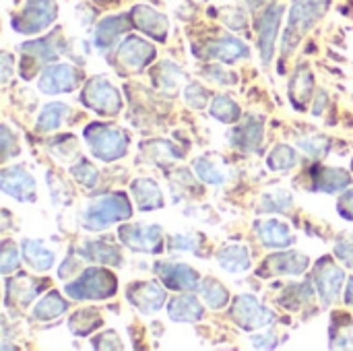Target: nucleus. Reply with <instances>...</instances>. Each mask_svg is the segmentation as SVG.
I'll return each mask as SVG.
<instances>
[{
	"mask_svg": "<svg viewBox=\"0 0 353 351\" xmlns=\"http://www.w3.org/2000/svg\"><path fill=\"white\" fill-rule=\"evenodd\" d=\"M132 217V203L126 192H110L95 197L79 215V223L89 232H101L114 223Z\"/></svg>",
	"mask_w": 353,
	"mask_h": 351,
	"instance_id": "obj_1",
	"label": "nucleus"
},
{
	"mask_svg": "<svg viewBox=\"0 0 353 351\" xmlns=\"http://www.w3.org/2000/svg\"><path fill=\"white\" fill-rule=\"evenodd\" d=\"M118 292V279L112 271L103 267H89L85 269L74 281L64 285L66 298L74 302H85V300H108L116 296Z\"/></svg>",
	"mask_w": 353,
	"mask_h": 351,
	"instance_id": "obj_2",
	"label": "nucleus"
},
{
	"mask_svg": "<svg viewBox=\"0 0 353 351\" xmlns=\"http://www.w3.org/2000/svg\"><path fill=\"white\" fill-rule=\"evenodd\" d=\"M83 139L87 143V147L91 149L93 157L99 161H116L122 159L128 153V134L112 124H103V122H91L85 130H83Z\"/></svg>",
	"mask_w": 353,
	"mask_h": 351,
	"instance_id": "obj_3",
	"label": "nucleus"
},
{
	"mask_svg": "<svg viewBox=\"0 0 353 351\" xmlns=\"http://www.w3.org/2000/svg\"><path fill=\"white\" fill-rule=\"evenodd\" d=\"M79 101L99 114V116H116L120 110H122V97H120V91L105 79V77H91L81 95H79Z\"/></svg>",
	"mask_w": 353,
	"mask_h": 351,
	"instance_id": "obj_4",
	"label": "nucleus"
},
{
	"mask_svg": "<svg viewBox=\"0 0 353 351\" xmlns=\"http://www.w3.org/2000/svg\"><path fill=\"white\" fill-rule=\"evenodd\" d=\"M230 319L242 329V331H256V329H265L271 327L277 317L273 310H269L267 306H263L259 302L256 296L250 294H242L236 296L232 300V308H230Z\"/></svg>",
	"mask_w": 353,
	"mask_h": 351,
	"instance_id": "obj_5",
	"label": "nucleus"
},
{
	"mask_svg": "<svg viewBox=\"0 0 353 351\" xmlns=\"http://www.w3.org/2000/svg\"><path fill=\"white\" fill-rule=\"evenodd\" d=\"M327 8L321 6L319 2L314 0H296L292 4V10H290V21H288V27L283 31V52H292L298 41L302 39V35L319 21V17L325 12Z\"/></svg>",
	"mask_w": 353,
	"mask_h": 351,
	"instance_id": "obj_6",
	"label": "nucleus"
},
{
	"mask_svg": "<svg viewBox=\"0 0 353 351\" xmlns=\"http://www.w3.org/2000/svg\"><path fill=\"white\" fill-rule=\"evenodd\" d=\"M58 17V6L54 0H27L23 10L12 17V29L17 33L33 35L48 29Z\"/></svg>",
	"mask_w": 353,
	"mask_h": 351,
	"instance_id": "obj_7",
	"label": "nucleus"
},
{
	"mask_svg": "<svg viewBox=\"0 0 353 351\" xmlns=\"http://www.w3.org/2000/svg\"><path fill=\"white\" fill-rule=\"evenodd\" d=\"M118 240L132 252L157 254L163 250V230L157 223H126L118 228Z\"/></svg>",
	"mask_w": 353,
	"mask_h": 351,
	"instance_id": "obj_8",
	"label": "nucleus"
},
{
	"mask_svg": "<svg viewBox=\"0 0 353 351\" xmlns=\"http://www.w3.org/2000/svg\"><path fill=\"white\" fill-rule=\"evenodd\" d=\"M157 56V50L153 43L145 41L143 37L128 35L124 41H120L116 54H114V66L122 68L124 72H139L147 68Z\"/></svg>",
	"mask_w": 353,
	"mask_h": 351,
	"instance_id": "obj_9",
	"label": "nucleus"
},
{
	"mask_svg": "<svg viewBox=\"0 0 353 351\" xmlns=\"http://www.w3.org/2000/svg\"><path fill=\"white\" fill-rule=\"evenodd\" d=\"M314 285H316V294L323 302L325 308L333 306L343 290L345 283V271L341 267H337L333 263L331 257H323L316 265H314Z\"/></svg>",
	"mask_w": 353,
	"mask_h": 351,
	"instance_id": "obj_10",
	"label": "nucleus"
},
{
	"mask_svg": "<svg viewBox=\"0 0 353 351\" xmlns=\"http://www.w3.org/2000/svg\"><path fill=\"white\" fill-rule=\"evenodd\" d=\"M83 83V72L72 64H48L43 66L37 87L46 95L70 93Z\"/></svg>",
	"mask_w": 353,
	"mask_h": 351,
	"instance_id": "obj_11",
	"label": "nucleus"
},
{
	"mask_svg": "<svg viewBox=\"0 0 353 351\" xmlns=\"http://www.w3.org/2000/svg\"><path fill=\"white\" fill-rule=\"evenodd\" d=\"M153 271L157 279L163 283V288L172 292H196L201 285V275L184 263L157 261L153 265Z\"/></svg>",
	"mask_w": 353,
	"mask_h": 351,
	"instance_id": "obj_12",
	"label": "nucleus"
},
{
	"mask_svg": "<svg viewBox=\"0 0 353 351\" xmlns=\"http://www.w3.org/2000/svg\"><path fill=\"white\" fill-rule=\"evenodd\" d=\"M310 267V259L296 250H279L277 254H271L265 259V263L259 267L256 275L263 279L269 277H283V275H302Z\"/></svg>",
	"mask_w": 353,
	"mask_h": 351,
	"instance_id": "obj_13",
	"label": "nucleus"
},
{
	"mask_svg": "<svg viewBox=\"0 0 353 351\" xmlns=\"http://www.w3.org/2000/svg\"><path fill=\"white\" fill-rule=\"evenodd\" d=\"M0 188L4 194H8L19 203H35L37 199L35 180L23 166L4 168L0 174Z\"/></svg>",
	"mask_w": 353,
	"mask_h": 351,
	"instance_id": "obj_14",
	"label": "nucleus"
},
{
	"mask_svg": "<svg viewBox=\"0 0 353 351\" xmlns=\"http://www.w3.org/2000/svg\"><path fill=\"white\" fill-rule=\"evenodd\" d=\"M48 285L46 279H37V277H29L25 273H19L17 277H6L4 281V304L6 308L10 306H21L27 308Z\"/></svg>",
	"mask_w": 353,
	"mask_h": 351,
	"instance_id": "obj_15",
	"label": "nucleus"
},
{
	"mask_svg": "<svg viewBox=\"0 0 353 351\" xmlns=\"http://www.w3.org/2000/svg\"><path fill=\"white\" fill-rule=\"evenodd\" d=\"M126 300L141 314H155L165 306V290L155 281H134L126 288Z\"/></svg>",
	"mask_w": 353,
	"mask_h": 351,
	"instance_id": "obj_16",
	"label": "nucleus"
},
{
	"mask_svg": "<svg viewBox=\"0 0 353 351\" xmlns=\"http://www.w3.org/2000/svg\"><path fill=\"white\" fill-rule=\"evenodd\" d=\"M234 149L244 153H259L265 141V120L261 116H246L242 124L234 126L228 134Z\"/></svg>",
	"mask_w": 353,
	"mask_h": 351,
	"instance_id": "obj_17",
	"label": "nucleus"
},
{
	"mask_svg": "<svg viewBox=\"0 0 353 351\" xmlns=\"http://www.w3.org/2000/svg\"><path fill=\"white\" fill-rule=\"evenodd\" d=\"M281 14L283 6L281 4H271L263 17H261V27H259V50H261V60L265 66L271 64L273 54H275V43L279 35V25H281Z\"/></svg>",
	"mask_w": 353,
	"mask_h": 351,
	"instance_id": "obj_18",
	"label": "nucleus"
},
{
	"mask_svg": "<svg viewBox=\"0 0 353 351\" xmlns=\"http://www.w3.org/2000/svg\"><path fill=\"white\" fill-rule=\"evenodd\" d=\"M130 19H132V27L147 33L149 37H153L155 41L163 43L168 39V29H170V21L163 12L147 6V4H137L130 10Z\"/></svg>",
	"mask_w": 353,
	"mask_h": 351,
	"instance_id": "obj_19",
	"label": "nucleus"
},
{
	"mask_svg": "<svg viewBox=\"0 0 353 351\" xmlns=\"http://www.w3.org/2000/svg\"><path fill=\"white\" fill-rule=\"evenodd\" d=\"M196 54L207 58V60H221L225 64H232V62H238L242 58H248L250 50L244 41L236 39L234 35H221V37L205 43V50L196 52Z\"/></svg>",
	"mask_w": 353,
	"mask_h": 351,
	"instance_id": "obj_20",
	"label": "nucleus"
},
{
	"mask_svg": "<svg viewBox=\"0 0 353 351\" xmlns=\"http://www.w3.org/2000/svg\"><path fill=\"white\" fill-rule=\"evenodd\" d=\"M312 190L314 192H341L352 186V174L343 168H323L314 166L312 168Z\"/></svg>",
	"mask_w": 353,
	"mask_h": 351,
	"instance_id": "obj_21",
	"label": "nucleus"
},
{
	"mask_svg": "<svg viewBox=\"0 0 353 351\" xmlns=\"http://www.w3.org/2000/svg\"><path fill=\"white\" fill-rule=\"evenodd\" d=\"M254 232L261 240V244L265 248H275V250H285L290 248L296 238L294 232L288 223L279 221V219H267V221H259L254 225Z\"/></svg>",
	"mask_w": 353,
	"mask_h": 351,
	"instance_id": "obj_22",
	"label": "nucleus"
},
{
	"mask_svg": "<svg viewBox=\"0 0 353 351\" xmlns=\"http://www.w3.org/2000/svg\"><path fill=\"white\" fill-rule=\"evenodd\" d=\"M130 27H132L130 12L128 14H112V17L101 19L95 29V39H93L95 48L101 52H108L120 39V35H124Z\"/></svg>",
	"mask_w": 353,
	"mask_h": 351,
	"instance_id": "obj_23",
	"label": "nucleus"
},
{
	"mask_svg": "<svg viewBox=\"0 0 353 351\" xmlns=\"http://www.w3.org/2000/svg\"><path fill=\"white\" fill-rule=\"evenodd\" d=\"M130 194L139 211H159L165 205L159 184L151 178H137L130 182Z\"/></svg>",
	"mask_w": 353,
	"mask_h": 351,
	"instance_id": "obj_24",
	"label": "nucleus"
},
{
	"mask_svg": "<svg viewBox=\"0 0 353 351\" xmlns=\"http://www.w3.org/2000/svg\"><path fill=\"white\" fill-rule=\"evenodd\" d=\"M314 93V74L310 72L308 64H300L296 68V74L290 81V99L298 112H304L310 97Z\"/></svg>",
	"mask_w": 353,
	"mask_h": 351,
	"instance_id": "obj_25",
	"label": "nucleus"
},
{
	"mask_svg": "<svg viewBox=\"0 0 353 351\" xmlns=\"http://www.w3.org/2000/svg\"><path fill=\"white\" fill-rule=\"evenodd\" d=\"M168 317L174 323L192 325V323H199L205 317V308H203V304L194 296L182 294V296H176V298L170 300V304H168Z\"/></svg>",
	"mask_w": 353,
	"mask_h": 351,
	"instance_id": "obj_26",
	"label": "nucleus"
},
{
	"mask_svg": "<svg viewBox=\"0 0 353 351\" xmlns=\"http://www.w3.org/2000/svg\"><path fill=\"white\" fill-rule=\"evenodd\" d=\"M83 261L97 263V265H110V267H120L122 265V252L118 246L105 242V240H89L81 250H79Z\"/></svg>",
	"mask_w": 353,
	"mask_h": 351,
	"instance_id": "obj_27",
	"label": "nucleus"
},
{
	"mask_svg": "<svg viewBox=\"0 0 353 351\" xmlns=\"http://www.w3.org/2000/svg\"><path fill=\"white\" fill-rule=\"evenodd\" d=\"M217 263L221 265L223 271L232 275L246 273L252 267L250 248L246 244H228L217 252Z\"/></svg>",
	"mask_w": 353,
	"mask_h": 351,
	"instance_id": "obj_28",
	"label": "nucleus"
},
{
	"mask_svg": "<svg viewBox=\"0 0 353 351\" xmlns=\"http://www.w3.org/2000/svg\"><path fill=\"white\" fill-rule=\"evenodd\" d=\"M58 33H60V31H56L54 35H48V37H43V39L25 41V43L19 46V52H21L23 56L35 60L39 66H41V64H50V62L58 60V56H60V48H58V43H54V37H56Z\"/></svg>",
	"mask_w": 353,
	"mask_h": 351,
	"instance_id": "obj_29",
	"label": "nucleus"
},
{
	"mask_svg": "<svg viewBox=\"0 0 353 351\" xmlns=\"http://www.w3.org/2000/svg\"><path fill=\"white\" fill-rule=\"evenodd\" d=\"M21 252L25 263L33 269V271H50L54 267V259L56 254L52 250L46 248V244L41 240H23L21 244Z\"/></svg>",
	"mask_w": 353,
	"mask_h": 351,
	"instance_id": "obj_30",
	"label": "nucleus"
},
{
	"mask_svg": "<svg viewBox=\"0 0 353 351\" xmlns=\"http://www.w3.org/2000/svg\"><path fill=\"white\" fill-rule=\"evenodd\" d=\"M329 348L353 350V321L345 312H333L329 329Z\"/></svg>",
	"mask_w": 353,
	"mask_h": 351,
	"instance_id": "obj_31",
	"label": "nucleus"
},
{
	"mask_svg": "<svg viewBox=\"0 0 353 351\" xmlns=\"http://www.w3.org/2000/svg\"><path fill=\"white\" fill-rule=\"evenodd\" d=\"M103 325L97 308H81L68 319V331L77 337H87Z\"/></svg>",
	"mask_w": 353,
	"mask_h": 351,
	"instance_id": "obj_32",
	"label": "nucleus"
},
{
	"mask_svg": "<svg viewBox=\"0 0 353 351\" xmlns=\"http://www.w3.org/2000/svg\"><path fill=\"white\" fill-rule=\"evenodd\" d=\"M314 279H306L302 283H292L285 288L283 296L279 298V304L288 310H300L304 304H308L314 298Z\"/></svg>",
	"mask_w": 353,
	"mask_h": 351,
	"instance_id": "obj_33",
	"label": "nucleus"
},
{
	"mask_svg": "<svg viewBox=\"0 0 353 351\" xmlns=\"http://www.w3.org/2000/svg\"><path fill=\"white\" fill-rule=\"evenodd\" d=\"M68 112H70V108L66 103H60V101L43 106L39 116H37L35 130L37 132H54V130H58L64 124V118L68 116Z\"/></svg>",
	"mask_w": 353,
	"mask_h": 351,
	"instance_id": "obj_34",
	"label": "nucleus"
},
{
	"mask_svg": "<svg viewBox=\"0 0 353 351\" xmlns=\"http://www.w3.org/2000/svg\"><path fill=\"white\" fill-rule=\"evenodd\" d=\"M66 310H68V302L58 292H50L33 306L31 317L35 321H54V319L62 317Z\"/></svg>",
	"mask_w": 353,
	"mask_h": 351,
	"instance_id": "obj_35",
	"label": "nucleus"
},
{
	"mask_svg": "<svg viewBox=\"0 0 353 351\" xmlns=\"http://www.w3.org/2000/svg\"><path fill=\"white\" fill-rule=\"evenodd\" d=\"M211 116L223 124H236L240 118H242V110L238 106L236 99H232L230 95H215L211 99Z\"/></svg>",
	"mask_w": 353,
	"mask_h": 351,
	"instance_id": "obj_36",
	"label": "nucleus"
},
{
	"mask_svg": "<svg viewBox=\"0 0 353 351\" xmlns=\"http://www.w3.org/2000/svg\"><path fill=\"white\" fill-rule=\"evenodd\" d=\"M199 292H201V298L207 302V306L213 310H221L230 304V292L217 279H211V277L201 279Z\"/></svg>",
	"mask_w": 353,
	"mask_h": 351,
	"instance_id": "obj_37",
	"label": "nucleus"
},
{
	"mask_svg": "<svg viewBox=\"0 0 353 351\" xmlns=\"http://www.w3.org/2000/svg\"><path fill=\"white\" fill-rule=\"evenodd\" d=\"M294 205V197L290 190L285 188H277V190H269L263 194L261 199V209L265 213H288Z\"/></svg>",
	"mask_w": 353,
	"mask_h": 351,
	"instance_id": "obj_38",
	"label": "nucleus"
},
{
	"mask_svg": "<svg viewBox=\"0 0 353 351\" xmlns=\"http://www.w3.org/2000/svg\"><path fill=\"white\" fill-rule=\"evenodd\" d=\"M267 166H269V170H273V172H288V170H292V168L298 166V153H296V149L290 147V145H277V147L269 153Z\"/></svg>",
	"mask_w": 353,
	"mask_h": 351,
	"instance_id": "obj_39",
	"label": "nucleus"
},
{
	"mask_svg": "<svg viewBox=\"0 0 353 351\" xmlns=\"http://www.w3.org/2000/svg\"><path fill=\"white\" fill-rule=\"evenodd\" d=\"M70 176L81 186H85V188H95L97 186V180H99L97 168L89 159H85V157H79V161L70 166Z\"/></svg>",
	"mask_w": 353,
	"mask_h": 351,
	"instance_id": "obj_40",
	"label": "nucleus"
},
{
	"mask_svg": "<svg viewBox=\"0 0 353 351\" xmlns=\"http://www.w3.org/2000/svg\"><path fill=\"white\" fill-rule=\"evenodd\" d=\"M298 147L308 153L310 157H314L316 161L325 159L331 151V141L323 134H310V137H302L298 139Z\"/></svg>",
	"mask_w": 353,
	"mask_h": 351,
	"instance_id": "obj_41",
	"label": "nucleus"
},
{
	"mask_svg": "<svg viewBox=\"0 0 353 351\" xmlns=\"http://www.w3.org/2000/svg\"><path fill=\"white\" fill-rule=\"evenodd\" d=\"M192 170H194L196 178H199L201 182L209 184V186H221V184L225 182V176H223V174L215 168V163L209 161L207 157L194 159V161H192Z\"/></svg>",
	"mask_w": 353,
	"mask_h": 351,
	"instance_id": "obj_42",
	"label": "nucleus"
},
{
	"mask_svg": "<svg viewBox=\"0 0 353 351\" xmlns=\"http://www.w3.org/2000/svg\"><path fill=\"white\" fill-rule=\"evenodd\" d=\"M145 149H149L155 161H178L182 157V149H178L170 141H151L149 145H145Z\"/></svg>",
	"mask_w": 353,
	"mask_h": 351,
	"instance_id": "obj_43",
	"label": "nucleus"
},
{
	"mask_svg": "<svg viewBox=\"0 0 353 351\" xmlns=\"http://www.w3.org/2000/svg\"><path fill=\"white\" fill-rule=\"evenodd\" d=\"M19 263H21V259H19L17 244H12L10 240H6L2 244V250H0V271H2V275H8V273L17 271L19 269Z\"/></svg>",
	"mask_w": 353,
	"mask_h": 351,
	"instance_id": "obj_44",
	"label": "nucleus"
},
{
	"mask_svg": "<svg viewBox=\"0 0 353 351\" xmlns=\"http://www.w3.org/2000/svg\"><path fill=\"white\" fill-rule=\"evenodd\" d=\"M201 236L196 234H176L170 238V248L172 250H182V252H194L199 254L201 252Z\"/></svg>",
	"mask_w": 353,
	"mask_h": 351,
	"instance_id": "obj_45",
	"label": "nucleus"
},
{
	"mask_svg": "<svg viewBox=\"0 0 353 351\" xmlns=\"http://www.w3.org/2000/svg\"><path fill=\"white\" fill-rule=\"evenodd\" d=\"M184 99H186V103H188L190 108L203 110V108L207 106V101H209V93H207V89H205L203 85L190 83V85L184 89Z\"/></svg>",
	"mask_w": 353,
	"mask_h": 351,
	"instance_id": "obj_46",
	"label": "nucleus"
},
{
	"mask_svg": "<svg viewBox=\"0 0 353 351\" xmlns=\"http://www.w3.org/2000/svg\"><path fill=\"white\" fill-rule=\"evenodd\" d=\"M91 345L95 348V350H124V345H122V341H120V335L116 333V331H103V333H99V335H95L93 337V341H91Z\"/></svg>",
	"mask_w": 353,
	"mask_h": 351,
	"instance_id": "obj_47",
	"label": "nucleus"
},
{
	"mask_svg": "<svg viewBox=\"0 0 353 351\" xmlns=\"http://www.w3.org/2000/svg\"><path fill=\"white\" fill-rule=\"evenodd\" d=\"M203 72L207 74V79H211V81H215V83H219V85H236V83H238L236 74H234V72L223 70L219 64L205 66V70H203Z\"/></svg>",
	"mask_w": 353,
	"mask_h": 351,
	"instance_id": "obj_48",
	"label": "nucleus"
},
{
	"mask_svg": "<svg viewBox=\"0 0 353 351\" xmlns=\"http://www.w3.org/2000/svg\"><path fill=\"white\" fill-rule=\"evenodd\" d=\"M14 141H17V139L12 137L10 128L4 124V126H2V143H0V149H2V161H8L12 155H17V153H19V145H17Z\"/></svg>",
	"mask_w": 353,
	"mask_h": 351,
	"instance_id": "obj_49",
	"label": "nucleus"
},
{
	"mask_svg": "<svg viewBox=\"0 0 353 351\" xmlns=\"http://www.w3.org/2000/svg\"><path fill=\"white\" fill-rule=\"evenodd\" d=\"M335 257L341 261V263H345L347 267H352L353 269V242H343V240H339L337 244H335Z\"/></svg>",
	"mask_w": 353,
	"mask_h": 351,
	"instance_id": "obj_50",
	"label": "nucleus"
},
{
	"mask_svg": "<svg viewBox=\"0 0 353 351\" xmlns=\"http://www.w3.org/2000/svg\"><path fill=\"white\" fill-rule=\"evenodd\" d=\"M337 211H339V215H341L343 219L353 221V188L352 190H347V192L339 199V203H337Z\"/></svg>",
	"mask_w": 353,
	"mask_h": 351,
	"instance_id": "obj_51",
	"label": "nucleus"
},
{
	"mask_svg": "<svg viewBox=\"0 0 353 351\" xmlns=\"http://www.w3.org/2000/svg\"><path fill=\"white\" fill-rule=\"evenodd\" d=\"M250 341H252V348H256V350H273V348H277V335L273 331H269L265 335H254Z\"/></svg>",
	"mask_w": 353,
	"mask_h": 351,
	"instance_id": "obj_52",
	"label": "nucleus"
},
{
	"mask_svg": "<svg viewBox=\"0 0 353 351\" xmlns=\"http://www.w3.org/2000/svg\"><path fill=\"white\" fill-rule=\"evenodd\" d=\"M0 77H2V83H8L10 74H12V58L8 52H2L0 54Z\"/></svg>",
	"mask_w": 353,
	"mask_h": 351,
	"instance_id": "obj_53",
	"label": "nucleus"
},
{
	"mask_svg": "<svg viewBox=\"0 0 353 351\" xmlns=\"http://www.w3.org/2000/svg\"><path fill=\"white\" fill-rule=\"evenodd\" d=\"M327 101H329L327 93H325V91H319V95H316V99H314V106H312V114H314V116H321L323 110H325V106H327Z\"/></svg>",
	"mask_w": 353,
	"mask_h": 351,
	"instance_id": "obj_54",
	"label": "nucleus"
},
{
	"mask_svg": "<svg viewBox=\"0 0 353 351\" xmlns=\"http://www.w3.org/2000/svg\"><path fill=\"white\" fill-rule=\"evenodd\" d=\"M343 300H345V306L353 308V277L347 279V290H345V294H343Z\"/></svg>",
	"mask_w": 353,
	"mask_h": 351,
	"instance_id": "obj_55",
	"label": "nucleus"
},
{
	"mask_svg": "<svg viewBox=\"0 0 353 351\" xmlns=\"http://www.w3.org/2000/svg\"><path fill=\"white\" fill-rule=\"evenodd\" d=\"M314 2H319V4H321V6H325V8H327V6H329V2H331V0H314Z\"/></svg>",
	"mask_w": 353,
	"mask_h": 351,
	"instance_id": "obj_56",
	"label": "nucleus"
},
{
	"mask_svg": "<svg viewBox=\"0 0 353 351\" xmlns=\"http://www.w3.org/2000/svg\"><path fill=\"white\" fill-rule=\"evenodd\" d=\"M259 2H261V0H252V4H259Z\"/></svg>",
	"mask_w": 353,
	"mask_h": 351,
	"instance_id": "obj_57",
	"label": "nucleus"
}]
</instances>
